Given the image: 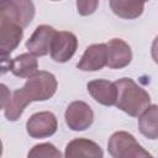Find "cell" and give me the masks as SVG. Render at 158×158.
I'll use <instances>...</instances> for the list:
<instances>
[{
	"label": "cell",
	"mask_w": 158,
	"mask_h": 158,
	"mask_svg": "<svg viewBox=\"0 0 158 158\" xmlns=\"http://www.w3.org/2000/svg\"><path fill=\"white\" fill-rule=\"evenodd\" d=\"M2 64V74L6 70H10L15 77L19 78H30L38 69V62L35 54L32 53H22L17 57L1 62Z\"/></svg>",
	"instance_id": "cell-11"
},
{
	"label": "cell",
	"mask_w": 158,
	"mask_h": 158,
	"mask_svg": "<svg viewBox=\"0 0 158 158\" xmlns=\"http://www.w3.org/2000/svg\"><path fill=\"white\" fill-rule=\"evenodd\" d=\"M1 91H2V100H1V107L4 109L5 106H6V104L9 102V100H10V95L7 96V94H10L9 93V90H7V88L4 85V84H1Z\"/></svg>",
	"instance_id": "cell-20"
},
{
	"label": "cell",
	"mask_w": 158,
	"mask_h": 158,
	"mask_svg": "<svg viewBox=\"0 0 158 158\" xmlns=\"http://www.w3.org/2000/svg\"><path fill=\"white\" fill-rule=\"evenodd\" d=\"M35 10L32 0H1L0 2V17L22 28L31 23L35 17Z\"/></svg>",
	"instance_id": "cell-4"
},
{
	"label": "cell",
	"mask_w": 158,
	"mask_h": 158,
	"mask_svg": "<svg viewBox=\"0 0 158 158\" xmlns=\"http://www.w3.org/2000/svg\"><path fill=\"white\" fill-rule=\"evenodd\" d=\"M86 89L96 102L105 106H112L116 104L117 88L115 83L106 79H95L88 83Z\"/></svg>",
	"instance_id": "cell-13"
},
{
	"label": "cell",
	"mask_w": 158,
	"mask_h": 158,
	"mask_svg": "<svg viewBox=\"0 0 158 158\" xmlns=\"http://www.w3.org/2000/svg\"><path fill=\"white\" fill-rule=\"evenodd\" d=\"M107 151L114 158H142L152 156L126 131H117L111 135L107 142Z\"/></svg>",
	"instance_id": "cell-3"
},
{
	"label": "cell",
	"mask_w": 158,
	"mask_h": 158,
	"mask_svg": "<svg viewBox=\"0 0 158 158\" xmlns=\"http://www.w3.org/2000/svg\"><path fill=\"white\" fill-rule=\"evenodd\" d=\"M99 0H77V10L81 16H89L96 11Z\"/></svg>",
	"instance_id": "cell-18"
},
{
	"label": "cell",
	"mask_w": 158,
	"mask_h": 158,
	"mask_svg": "<svg viewBox=\"0 0 158 158\" xmlns=\"http://www.w3.org/2000/svg\"><path fill=\"white\" fill-rule=\"evenodd\" d=\"M58 83L56 77L46 70H37L27 78L21 89L14 91L9 102L4 107L5 117L9 121H17L23 110L32 101H44L52 98L57 90Z\"/></svg>",
	"instance_id": "cell-1"
},
{
	"label": "cell",
	"mask_w": 158,
	"mask_h": 158,
	"mask_svg": "<svg viewBox=\"0 0 158 158\" xmlns=\"http://www.w3.org/2000/svg\"><path fill=\"white\" fill-rule=\"evenodd\" d=\"M58 121L54 114L41 111L33 114L26 122V131L32 138H46L56 133Z\"/></svg>",
	"instance_id": "cell-6"
},
{
	"label": "cell",
	"mask_w": 158,
	"mask_h": 158,
	"mask_svg": "<svg viewBox=\"0 0 158 158\" xmlns=\"http://www.w3.org/2000/svg\"><path fill=\"white\" fill-rule=\"evenodd\" d=\"M57 31L48 25H40L31 37L26 42V48L30 53L35 54L36 57L47 56L51 52V44L54 38Z\"/></svg>",
	"instance_id": "cell-9"
},
{
	"label": "cell",
	"mask_w": 158,
	"mask_h": 158,
	"mask_svg": "<svg viewBox=\"0 0 158 158\" xmlns=\"http://www.w3.org/2000/svg\"><path fill=\"white\" fill-rule=\"evenodd\" d=\"M107 44V67L111 69H121L127 67L132 59V51L128 43L121 38H112Z\"/></svg>",
	"instance_id": "cell-12"
},
{
	"label": "cell",
	"mask_w": 158,
	"mask_h": 158,
	"mask_svg": "<svg viewBox=\"0 0 158 158\" xmlns=\"http://www.w3.org/2000/svg\"><path fill=\"white\" fill-rule=\"evenodd\" d=\"M149 0H109L112 12L126 20H133L142 15L144 4Z\"/></svg>",
	"instance_id": "cell-15"
},
{
	"label": "cell",
	"mask_w": 158,
	"mask_h": 158,
	"mask_svg": "<svg viewBox=\"0 0 158 158\" xmlns=\"http://www.w3.org/2000/svg\"><path fill=\"white\" fill-rule=\"evenodd\" d=\"M151 54H152V59L154 60V63L158 64V36L153 40L152 48H151Z\"/></svg>",
	"instance_id": "cell-19"
},
{
	"label": "cell",
	"mask_w": 158,
	"mask_h": 158,
	"mask_svg": "<svg viewBox=\"0 0 158 158\" xmlns=\"http://www.w3.org/2000/svg\"><path fill=\"white\" fill-rule=\"evenodd\" d=\"M104 152L101 147L95 143L94 141L86 139V138H75L70 141L64 152V157L67 158H78V157H85V158H102Z\"/></svg>",
	"instance_id": "cell-14"
},
{
	"label": "cell",
	"mask_w": 158,
	"mask_h": 158,
	"mask_svg": "<svg viewBox=\"0 0 158 158\" xmlns=\"http://www.w3.org/2000/svg\"><path fill=\"white\" fill-rule=\"evenodd\" d=\"M23 36L21 26L0 17V53L1 62L9 60L7 57L20 44Z\"/></svg>",
	"instance_id": "cell-8"
},
{
	"label": "cell",
	"mask_w": 158,
	"mask_h": 158,
	"mask_svg": "<svg viewBox=\"0 0 158 158\" xmlns=\"http://www.w3.org/2000/svg\"><path fill=\"white\" fill-rule=\"evenodd\" d=\"M28 158H60L62 153L52 143H40L28 152Z\"/></svg>",
	"instance_id": "cell-17"
},
{
	"label": "cell",
	"mask_w": 158,
	"mask_h": 158,
	"mask_svg": "<svg viewBox=\"0 0 158 158\" xmlns=\"http://www.w3.org/2000/svg\"><path fill=\"white\" fill-rule=\"evenodd\" d=\"M52 1H59V0H52Z\"/></svg>",
	"instance_id": "cell-21"
},
{
	"label": "cell",
	"mask_w": 158,
	"mask_h": 158,
	"mask_svg": "<svg viewBox=\"0 0 158 158\" xmlns=\"http://www.w3.org/2000/svg\"><path fill=\"white\" fill-rule=\"evenodd\" d=\"M138 128L144 137L158 138V105H149L138 116Z\"/></svg>",
	"instance_id": "cell-16"
},
{
	"label": "cell",
	"mask_w": 158,
	"mask_h": 158,
	"mask_svg": "<svg viewBox=\"0 0 158 158\" xmlns=\"http://www.w3.org/2000/svg\"><path fill=\"white\" fill-rule=\"evenodd\" d=\"M67 126L73 131H84L89 128L94 121L91 107L84 101H73L68 105L64 114Z\"/></svg>",
	"instance_id": "cell-5"
},
{
	"label": "cell",
	"mask_w": 158,
	"mask_h": 158,
	"mask_svg": "<svg viewBox=\"0 0 158 158\" xmlns=\"http://www.w3.org/2000/svg\"><path fill=\"white\" fill-rule=\"evenodd\" d=\"M117 88L116 107L130 116L138 117L149 105L151 96L131 78H121L115 81Z\"/></svg>",
	"instance_id": "cell-2"
},
{
	"label": "cell",
	"mask_w": 158,
	"mask_h": 158,
	"mask_svg": "<svg viewBox=\"0 0 158 158\" xmlns=\"http://www.w3.org/2000/svg\"><path fill=\"white\" fill-rule=\"evenodd\" d=\"M78 48V38L68 31H57L51 44V58L57 63L68 62Z\"/></svg>",
	"instance_id": "cell-7"
},
{
	"label": "cell",
	"mask_w": 158,
	"mask_h": 158,
	"mask_svg": "<svg viewBox=\"0 0 158 158\" xmlns=\"http://www.w3.org/2000/svg\"><path fill=\"white\" fill-rule=\"evenodd\" d=\"M107 64V44L95 43L89 46L78 62V69L83 72H96Z\"/></svg>",
	"instance_id": "cell-10"
}]
</instances>
